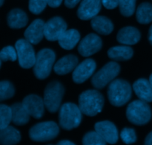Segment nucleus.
I'll list each match as a JSON object with an SVG mask.
<instances>
[{
  "label": "nucleus",
  "mask_w": 152,
  "mask_h": 145,
  "mask_svg": "<svg viewBox=\"0 0 152 145\" xmlns=\"http://www.w3.org/2000/svg\"><path fill=\"white\" fill-rule=\"evenodd\" d=\"M104 98L96 90H87L79 98V107L84 115L95 116L101 113L104 106Z\"/></svg>",
  "instance_id": "obj_1"
},
{
  "label": "nucleus",
  "mask_w": 152,
  "mask_h": 145,
  "mask_svg": "<svg viewBox=\"0 0 152 145\" xmlns=\"http://www.w3.org/2000/svg\"><path fill=\"white\" fill-rule=\"evenodd\" d=\"M132 93L131 85L122 79L113 80L108 89V100L114 107H122L129 102Z\"/></svg>",
  "instance_id": "obj_2"
},
{
  "label": "nucleus",
  "mask_w": 152,
  "mask_h": 145,
  "mask_svg": "<svg viewBox=\"0 0 152 145\" xmlns=\"http://www.w3.org/2000/svg\"><path fill=\"white\" fill-rule=\"evenodd\" d=\"M82 113L79 106L73 103H65L59 109V125L66 130L77 128L81 123Z\"/></svg>",
  "instance_id": "obj_3"
},
{
  "label": "nucleus",
  "mask_w": 152,
  "mask_h": 145,
  "mask_svg": "<svg viewBox=\"0 0 152 145\" xmlns=\"http://www.w3.org/2000/svg\"><path fill=\"white\" fill-rule=\"evenodd\" d=\"M126 116L131 123L135 125H145L151 118L150 106L141 100L134 101L129 104L126 110Z\"/></svg>",
  "instance_id": "obj_4"
},
{
  "label": "nucleus",
  "mask_w": 152,
  "mask_h": 145,
  "mask_svg": "<svg viewBox=\"0 0 152 145\" xmlns=\"http://www.w3.org/2000/svg\"><path fill=\"white\" fill-rule=\"evenodd\" d=\"M56 59L54 52L50 49H44L37 53L34 66V75L39 80L47 78L50 74Z\"/></svg>",
  "instance_id": "obj_5"
},
{
  "label": "nucleus",
  "mask_w": 152,
  "mask_h": 145,
  "mask_svg": "<svg viewBox=\"0 0 152 145\" xmlns=\"http://www.w3.org/2000/svg\"><path fill=\"white\" fill-rule=\"evenodd\" d=\"M65 89L59 82L51 81L47 85L44 92L43 101L45 108L50 113H54L60 109Z\"/></svg>",
  "instance_id": "obj_6"
},
{
  "label": "nucleus",
  "mask_w": 152,
  "mask_h": 145,
  "mask_svg": "<svg viewBox=\"0 0 152 145\" xmlns=\"http://www.w3.org/2000/svg\"><path fill=\"white\" fill-rule=\"evenodd\" d=\"M59 132V127L55 122L45 121L32 127L29 131V135L33 141L42 142L53 139Z\"/></svg>",
  "instance_id": "obj_7"
},
{
  "label": "nucleus",
  "mask_w": 152,
  "mask_h": 145,
  "mask_svg": "<svg viewBox=\"0 0 152 145\" xmlns=\"http://www.w3.org/2000/svg\"><path fill=\"white\" fill-rule=\"evenodd\" d=\"M120 71V66L118 63L113 61L108 63L92 77V85L96 89H102L108 83H111Z\"/></svg>",
  "instance_id": "obj_8"
},
{
  "label": "nucleus",
  "mask_w": 152,
  "mask_h": 145,
  "mask_svg": "<svg viewBox=\"0 0 152 145\" xmlns=\"http://www.w3.org/2000/svg\"><path fill=\"white\" fill-rule=\"evenodd\" d=\"M15 49L17 52L19 66L22 68H30L34 66L37 56L31 43L25 39H20L16 41Z\"/></svg>",
  "instance_id": "obj_9"
},
{
  "label": "nucleus",
  "mask_w": 152,
  "mask_h": 145,
  "mask_svg": "<svg viewBox=\"0 0 152 145\" xmlns=\"http://www.w3.org/2000/svg\"><path fill=\"white\" fill-rule=\"evenodd\" d=\"M66 30L65 21L59 16H55L45 24V37L49 41H56Z\"/></svg>",
  "instance_id": "obj_10"
},
{
  "label": "nucleus",
  "mask_w": 152,
  "mask_h": 145,
  "mask_svg": "<svg viewBox=\"0 0 152 145\" xmlns=\"http://www.w3.org/2000/svg\"><path fill=\"white\" fill-rule=\"evenodd\" d=\"M102 48V40L95 34H89L80 41L78 52L82 56L89 57L99 52Z\"/></svg>",
  "instance_id": "obj_11"
},
{
  "label": "nucleus",
  "mask_w": 152,
  "mask_h": 145,
  "mask_svg": "<svg viewBox=\"0 0 152 145\" xmlns=\"http://www.w3.org/2000/svg\"><path fill=\"white\" fill-rule=\"evenodd\" d=\"M22 104L28 114L36 119L42 117L45 111V103L43 99L36 95H30L25 97L22 101Z\"/></svg>",
  "instance_id": "obj_12"
},
{
  "label": "nucleus",
  "mask_w": 152,
  "mask_h": 145,
  "mask_svg": "<svg viewBox=\"0 0 152 145\" xmlns=\"http://www.w3.org/2000/svg\"><path fill=\"white\" fill-rule=\"evenodd\" d=\"M102 4V0H83L77 10V16L82 20L92 19L99 13Z\"/></svg>",
  "instance_id": "obj_13"
},
{
  "label": "nucleus",
  "mask_w": 152,
  "mask_h": 145,
  "mask_svg": "<svg viewBox=\"0 0 152 145\" xmlns=\"http://www.w3.org/2000/svg\"><path fill=\"white\" fill-rule=\"evenodd\" d=\"M96 63L92 59H87L79 64L73 72V80L76 83H83L87 80L96 69Z\"/></svg>",
  "instance_id": "obj_14"
},
{
  "label": "nucleus",
  "mask_w": 152,
  "mask_h": 145,
  "mask_svg": "<svg viewBox=\"0 0 152 145\" xmlns=\"http://www.w3.org/2000/svg\"><path fill=\"white\" fill-rule=\"evenodd\" d=\"M95 131L106 141V143L114 144L118 141V131L112 122L109 121H99L95 124Z\"/></svg>",
  "instance_id": "obj_15"
},
{
  "label": "nucleus",
  "mask_w": 152,
  "mask_h": 145,
  "mask_svg": "<svg viewBox=\"0 0 152 145\" xmlns=\"http://www.w3.org/2000/svg\"><path fill=\"white\" fill-rule=\"evenodd\" d=\"M45 24L44 21L40 19L33 21L24 33L25 40L31 44L37 45L45 37Z\"/></svg>",
  "instance_id": "obj_16"
},
{
  "label": "nucleus",
  "mask_w": 152,
  "mask_h": 145,
  "mask_svg": "<svg viewBox=\"0 0 152 145\" xmlns=\"http://www.w3.org/2000/svg\"><path fill=\"white\" fill-rule=\"evenodd\" d=\"M140 32L132 26H127L120 30L117 36V41L126 46L135 45L140 40Z\"/></svg>",
  "instance_id": "obj_17"
},
{
  "label": "nucleus",
  "mask_w": 152,
  "mask_h": 145,
  "mask_svg": "<svg viewBox=\"0 0 152 145\" xmlns=\"http://www.w3.org/2000/svg\"><path fill=\"white\" fill-rule=\"evenodd\" d=\"M78 64V58L73 54L66 55L56 63L53 66L55 73L59 75H64L74 71Z\"/></svg>",
  "instance_id": "obj_18"
},
{
  "label": "nucleus",
  "mask_w": 152,
  "mask_h": 145,
  "mask_svg": "<svg viewBox=\"0 0 152 145\" xmlns=\"http://www.w3.org/2000/svg\"><path fill=\"white\" fill-rule=\"evenodd\" d=\"M133 89L140 100L147 103L152 101V86L149 80L139 79L134 83Z\"/></svg>",
  "instance_id": "obj_19"
},
{
  "label": "nucleus",
  "mask_w": 152,
  "mask_h": 145,
  "mask_svg": "<svg viewBox=\"0 0 152 145\" xmlns=\"http://www.w3.org/2000/svg\"><path fill=\"white\" fill-rule=\"evenodd\" d=\"M7 21L10 28L19 29L24 28L28 24V19L27 14L23 10L19 8H15L8 13Z\"/></svg>",
  "instance_id": "obj_20"
},
{
  "label": "nucleus",
  "mask_w": 152,
  "mask_h": 145,
  "mask_svg": "<svg viewBox=\"0 0 152 145\" xmlns=\"http://www.w3.org/2000/svg\"><path fill=\"white\" fill-rule=\"evenodd\" d=\"M80 40V34L75 29L66 30L59 37V45L65 50H71L74 49Z\"/></svg>",
  "instance_id": "obj_21"
},
{
  "label": "nucleus",
  "mask_w": 152,
  "mask_h": 145,
  "mask_svg": "<svg viewBox=\"0 0 152 145\" xmlns=\"http://www.w3.org/2000/svg\"><path fill=\"white\" fill-rule=\"evenodd\" d=\"M91 27L96 32L102 35H108L114 30V25L108 18L96 16L91 19Z\"/></svg>",
  "instance_id": "obj_22"
},
{
  "label": "nucleus",
  "mask_w": 152,
  "mask_h": 145,
  "mask_svg": "<svg viewBox=\"0 0 152 145\" xmlns=\"http://www.w3.org/2000/svg\"><path fill=\"white\" fill-rule=\"evenodd\" d=\"M12 121L18 126L25 125L29 121L30 115L24 107L22 103H16L11 106Z\"/></svg>",
  "instance_id": "obj_23"
},
{
  "label": "nucleus",
  "mask_w": 152,
  "mask_h": 145,
  "mask_svg": "<svg viewBox=\"0 0 152 145\" xmlns=\"http://www.w3.org/2000/svg\"><path fill=\"white\" fill-rule=\"evenodd\" d=\"M20 140V132L13 127L8 126L0 131V143L1 145H15Z\"/></svg>",
  "instance_id": "obj_24"
},
{
  "label": "nucleus",
  "mask_w": 152,
  "mask_h": 145,
  "mask_svg": "<svg viewBox=\"0 0 152 145\" xmlns=\"http://www.w3.org/2000/svg\"><path fill=\"white\" fill-rule=\"evenodd\" d=\"M134 54L133 49L127 46H114L108 51L109 58L116 61L129 60Z\"/></svg>",
  "instance_id": "obj_25"
},
{
  "label": "nucleus",
  "mask_w": 152,
  "mask_h": 145,
  "mask_svg": "<svg viewBox=\"0 0 152 145\" xmlns=\"http://www.w3.org/2000/svg\"><path fill=\"white\" fill-rule=\"evenodd\" d=\"M136 18L140 24L150 23L152 22V4L149 2H143L138 6L136 12Z\"/></svg>",
  "instance_id": "obj_26"
},
{
  "label": "nucleus",
  "mask_w": 152,
  "mask_h": 145,
  "mask_svg": "<svg viewBox=\"0 0 152 145\" xmlns=\"http://www.w3.org/2000/svg\"><path fill=\"white\" fill-rule=\"evenodd\" d=\"M12 121L11 107L4 104L0 105V130L9 126Z\"/></svg>",
  "instance_id": "obj_27"
},
{
  "label": "nucleus",
  "mask_w": 152,
  "mask_h": 145,
  "mask_svg": "<svg viewBox=\"0 0 152 145\" xmlns=\"http://www.w3.org/2000/svg\"><path fill=\"white\" fill-rule=\"evenodd\" d=\"M137 0H119V7L123 16L129 17L132 16L135 11Z\"/></svg>",
  "instance_id": "obj_28"
},
{
  "label": "nucleus",
  "mask_w": 152,
  "mask_h": 145,
  "mask_svg": "<svg viewBox=\"0 0 152 145\" xmlns=\"http://www.w3.org/2000/svg\"><path fill=\"white\" fill-rule=\"evenodd\" d=\"M83 145H106V141L96 132H87L83 138Z\"/></svg>",
  "instance_id": "obj_29"
},
{
  "label": "nucleus",
  "mask_w": 152,
  "mask_h": 145,
  "mask_svg": "<svg viewBox=\"0 0 152 145\" xmlns=\"http://www.w3.org/2000/svg\"><path fill=\"white\" fill-rule=\"evenodd\" d=\"M15 94L13 84L7 80L0 82V101H3L11 98Z\"/></svg>",
  "instance_id": "obj_30"
},
{
  "label": "nucleus",
  "mask_w": 152,
  "mask_h": 145,
  "mask_svg": "<svg viewBox=\"0 0 152 145\" xmlns=\"http://www.w3.org/2000/svg\"><path fill=\"white\" fill-rule=\"evenodd\" d=\"M17 52H16V49L13 46H6L1 49L0 52V59L1 61H12L14 62L17 59Z\"/></svg>",
  "instance_id": "obj_31"
},
{
  "label": "nucleus",
  "mask_w": 152,
  "mask_h": 145,
  "mask_svg": "<svg viewBox=\"0 0 152 145\" xmlns=\"http://www.w3.org/2000/svg\"><path fill=\"white\" fill-rule=\"evenodd\" d=\"M48 4V0H29L30 11L34 14H39L45 8Z\"/></svg>",
  "instance_id": "obj_32"
},
{
  "label": "nucleus",
  "mask_w": 152,
  "mask_h": 145,
  "mask_svg": "<svg viewBox=\"0 0 152 145\" xmlns=\"http://www.w3.org/2000/svg\"><path fill=\"white\" fill-rule=\"evenodd\" d=\"M120 138L126 144H131L137 141V135L135 131L132 128H124L121 131Z\"/></svg>",
  "instance_id": "obj_33"
},
{
  "label": "nucleus",
  "mask_w": 152,
  "mask_h": 145,
  "mask_svg": "<svg viewBox=\"0 0 152 145\" xmlns=\"http://www.w3.org/2000/svg\"><path fill=\"white\" fill-rule=\"evenodd\" d=\"M104 7L107 9H114L119 5V0H102Z\"/></svg>",
  "instance_id": "obj_34"
},
{
  "label": "nucleus",
  "mask_w": 152,
  "mask_h": 145,
  "mask_svg": "<svg viewBox=\"0 0 152 145\" xmlns=\"http://www.w3.org/2000/svg\"><path fill=\"white\" fill-rule=\"evenodd\" d=\"M81 0H65V5L68 8H74Z\"/></svg>",
  "instance_id": "obj_35"
},
{
  "label": "nucleus",
  "mask_w": 152,
  "mask_h": 145,
  "mask_svg": "<svg viewBox=\"0 0 152 145\" xmlns=\"http://www.w3.org/2000/svg\"><path fill=\"white\" fill-rule=\"evenodd\" d=\"M62 0H48V4L51 7H58L62 4Z\"/></svg>",
  "instance_id": "obj_36"
},
{
  "label": "nucleus",
  "mask_w": 152,
  "mask_h": 145,
  "mask_svg": "<svg viewBox=\"0 0 152 145\" xmlns=\"http://www.w3.org/2000/svg\"><path fill=\"white\" fill-rule=\"evenodd\" d=\"M145 145H152V132H150L145 138Z\"/></svg>",
  "instance_id": "obj_37"
},
{
  "label": "nucleus",
  "mask_w": 152,
  "mask_h": 145,
  "mask_svg": "<svg viewBox=\"0 0 152 145\" xmlns=\"http://www.w3.org/2000/svg\"><path fill=\"white\" fill-rule=\"evenodd\" d=\"M57 145H75L73 142L69 141H67V140H63V141H61L58 143Z\"/></svg>",
  "instance_id": "obj_38"
},
{
  "label": "nucleus",
  "mask_w": 152,
  "mask_h": 145,
  "mask_svg": "<svg viewBox=\"0 0 152 145\" xmlns=\"http://www.w3.org/2000/svg\"><path fill=\"white\" fill-rule=\"evenodd\" d=\"M148 41L152 46V25L150 27L149 31H148Z\"/></svg>",
  "instance_id": "obj_39"
},
{
  "label": "nucleus",
  "mask_w": 152,
  "mask_h": 145,
  "mask_svg": "<svg viewBox=\"0 0 152 145\" xmlns=\"http://www.w3.org/2000/svg\"><path fill=\"white\" fill-rule=\"evenodd\" d=\"M149 82H150V83H151V86H152V74H151V75H150V77H149Z\"/></svg>",
  "instance_id": "obj_40"
},
{
  "label": "nucleus",
  "mask_w": 152,
  "mask_h": 145,
  "mask_svg": "<svg viewBox=\"0 0 152 145\" xmlns=\"http://www.w3.org/2000/svg\"><path fill=\"white\" fill-rule=\"evenodd\" d=\"M4 0H0V6H2L3 3H4Z\"/></svg>",
  "instance_id": "obj_41"
}]
</instances>
